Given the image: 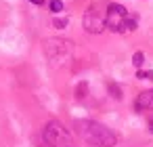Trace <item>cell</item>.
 Instances as JSON below:
<instances>
[{"mask_svg": "<svg viewBox=\"0 0 153 147\" xmlns=\"http://www.w3.org/2000/svg\"><path fill=\"white\" fill-rule=\"evenodd\" d=\"M30 2H34V4H42L44 0H30Z\"/></svg>", "mask_w": 153, "mask_h": 147, "instance_id": "obj_11", "label": "cell"}, {"mask_svg": "<svg viewBox=\"0 0 153 147\" xmlns=\"http://www.w3.org/2000/svg\"><path fill=\"white\" fill-rule=\"evenodd\" d=\"M134 107L140 111V109H153V90H145L136 97L134 101Z\"/></svg>", "mask_w": 153, "mask_h": 147, "instance_id": "obj_6", "label": "cell"}, {"mask_svg": "<svg viewBox=\"0 0 153 147\" xmlns=\"http://www.w3.org/2000/svg\"><path fill=\"white\" fill-rule=\"evenodd\" d=\"M136 25H138V17L130 15L126 7L115 4V2L107 7V11H105V28H109L111 32H115V34L132 32V30H136Z\"/></svg>", "mask_w": 153, "mask_h": 147, "instance_id": "obj_2", "label": "cell"}, {"mask_svg": "<svg viewBox=\"0 0 153 147\" xmlns=\"http://www.w3.org/2000/svg\"><path fill=\"white\" fill-rule=\"evenodd\" d=\"M84 30L90 34H101L105 30V17H99L97 9H88V13L84 15Z\"/></svg>", "mask_w": 153, "mask_h": 147, "instance_id": "obj_5", "label": "cell"}, {"mask_svg": "<svg viewBox=\"0 0 153 147\" xmlns=\"http://www.w3.org/2000/svg\"><path fill=\"white\" fill-rule=\"evenodd\" d=\"M76 126H78L80 137L88 145H92V147H115L117 139L107 126H103L99 122H92V120H78Z\"/></svg>", "mask_w": 153, "mask_h": 147, "instance_id": "obj_1", "label": "cell"}, {"mask_svg": "<svg viewBox=\"0 0 153 147\" xmlns=\"http://www.w3.org/2000/svg\"><path fill=\"white\" fill-rule=\"evenodd\" d=\"M46 55L51 61H59V59H65L69 53H71V42L67 40H46Z\"/></svg>", "mask_w": 153, "mask_h": 147, "instance_id": "obj_4", "label": "cell"}, {"mask_svg": "<svg viewBox=\"0 0 153 147\" xmlns=\"http://www.w3.org/2000/svg\"><path fill=\"white\" fill-rule=\"evenodd\" d=\"M51 11L53 13H61L63 11V2L61 0H51Z\"/></svg>", "mask_w": 153, "mask_h": 147, "instance_id": "obj_8", "label": "cell"}, {"mask_svg": "<svg viewBox=\"0 0 153 147\" xmlns=\"http://www.w3.org/2000/svg\"><path fill=\"white\" fill-rule=\"evenodd\" d=\"M132 63H134V67H140V65L145 63V55H143L140 51L134 53V55H132Z\"/></svg>", "mask_w": 153, "mask_h": 147, "instance_id": "obj_7", "label": "cell"}, {"mask_svg": "<svg viewBox=\"0 0 153 147\" xmlns=\"http://www.w3.org/2000/svg\"><path fill=\"white\" fill-rule=\"evenodd\" d=\"M136 76H138L140 80H151V82H153V72H138Z\"/></svg>", "mask_w": 153, "mask_h": 147, "instance_id": "obj_9", "label": "cell"}, {"mask_svg": "<svg viewBox=\"0 0 153 147\" xmlns=\"http://www.w3.org/2000/svg\"><path fill=\"white\" fill-rule=\"evenodd\" d=\"M151 130H153V128H151Z\"/></svg>", "mask_w": 153, "mask_h": 147, "instance_id": "obj_12", "label": "cell"}, {"mask_svg": "<svg viewBox=\"0 0 153 147\" xmlns=\"http://www.w3.org/2000/svg\"><path fill=\"white\" fill-rule=\"evenodd\" d=\"M65 23H67V21H65V19H61V21H55V25H57V28H63V25H65Z\"/></svg>", "mask_w": 153, "mask_h": 147, "instance_id": "obj_10", "label": "cell"}, {"mask_svg": "<svg viewBox=\"0 0 153 147\" xmlns=\"http://www.w3.org/2000/svg\"><path fill=\"white\" fill-rule=\"evenodd\" d=\"M42 137H44V141H46L51 147H74V137H71V132H69L59 120L46 122V126H44V130H42Z\"/></svg>", "mask_w": 153, "mask_h": 147, "instance_id": "obj_3", "label": "cell"}]
</instances>
